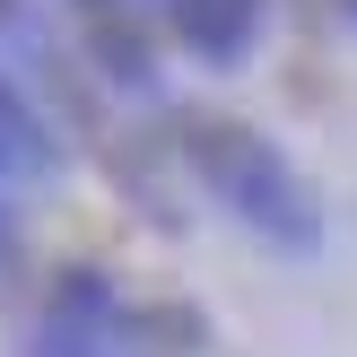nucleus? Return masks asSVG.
Returning a JSON list of instances; mask_svg holds the SVG:
<instances>
[{
	"mask_svg": "<svg viewBox=\"0 0 357 357\" xmlns=\"http://www.w3.org/2000/svg\"><path fill=\"white\" fill-rule=\"evenodd\" d=\"M149 17H157L201 70H244L253 44H261L271 0H149Z\"/></svg>",
	"mask_w": 357,
	"mask_h": 357,
	"instance_id": "obj_5",
	"label": "nucleus"
},
{
	"mask_svg": "<svg viewBox=\"0 0 357 357\" xmlns=\"http://www.w3.org/2000/svg\"><path fill=\"white\" fill-rule=\"evenodd\" d=\"M61 9H70L79 52H87V70L105 87H122V96H149L157 87V17H149V0H61Z\"/></svg>",
	"mask_w": 357,
	"mask_h": 357,
	"instance_id": "obj_4",
	"label": "nucleus"
},
{
	"mask_svg": "<svg viewBox=\"0 0 357 357\" xmlns=\"http://www.w3.org/2000/svg\"><path fill=\"white\" fill-rule=\"evenodd\" d=\"M17 253V218H9V201H0V261Z\"/></svg>",
	"mask_w": 357,
	"mask_h": 357,
	"instance_id": "obj_7",
	"label": "nucleus"
},
{
	"mask_svg": "<svg viewBox=\"0 0 357 357\" xmlns=\"http://www.w3.org/2000/svg\"><path fill=\"white\" fill-rule=\"evenodd\" d=\"M166 139H174V157H183V174L253 244H271V253H288V261H305L314 244H323V201H314V183L296 174V157L279 149L261 122L227 114V105H174Z\"/></svg>",
	"mask_w": 357,
	"mask_h": 357,
	"instance_id": "obj_1",
	"label": "nucleus"
},
{
	"mask_svg": "<svg viewBox=\"0 0 357 357\" xmlns=\"http://www.w3.org/2000/svg\"><path fill=\"white\" fill-rule=\"evenodd\" d=\"M340 17H349V26H357V0H340Z\"/></svg>",
	"mask_w": 357,
	"mask_h": 357,
	"instance_id": "obj_8",
	"label": "nucleus"
},
{
	"mask_svg": "<svg viewBox=\"0 0 357 357\" xmlns=\"http://www.w3.org/2000/svg\"><path fill=\"white\" fill-rule=\"evenodd\" d=\"M201 323L183 305H139L114 271L70 261L26 314V357H192Z\"/></svg>",
	"mask_w": 357,
	"mask_h": 357,
	"instance_id": "obj_2",
	"label": "nucleus"
},
{
	"mask_svg": "<svg viewBox=\"0 0 357 357\" xmlns=\"http://www.w3.org/2000/svg\"><path fill=\"white\" fill-rule=\"evenodd\" d=\"M0 70H9V79L26 87L44 114L87 122V131H96V87H87V61L61 44V26H52L35 0H0Z\"/></svg>",
	"mask_w": 357,
	"mask_h": 357,
	"instance_id": "obj_3",
	"label": "nucleus"
},
{
	"mask_svg": "<svg viewBox=\"0 0 357 357\" xmlns=\"http://www.w3.org/2000/svg\"><path fill=\"white\" fill-rule=\"evenodd\" d=\"M0 174H17V166H9V149H0Z\"/></svg>",
	"mask_w": 357,
	"mask_h": 357,
	"instance_id": "obj_9",
	"label": "nucleus"
},
{
	"mask_svg": "<svg viewBox=\"0 0 357 357\" xmlns=\"http://www.w3.org/2000/svg\"><path fill=\"white\" fill-rule=\"evenodd\" d=\"M0 149H9V166L17 174H52L61 166V139H52V114L26 96V87L0 70Z\"/></svg>",
	"mask_w": 357,
	"mask_h": 357,
	"instance_id": "obj_6",
	"label": "nucleus"
}]
</instances>
